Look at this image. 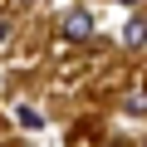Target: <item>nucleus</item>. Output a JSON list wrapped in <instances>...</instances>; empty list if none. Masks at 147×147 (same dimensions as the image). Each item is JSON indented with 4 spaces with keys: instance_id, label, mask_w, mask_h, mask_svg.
Instances as JSON below:
<instances>
[{
    "instance_id": "39448f33",
    "label": "nucleus",
    "mask_w": 147,
    "mask_h": 147,
    "mask_svg": "<svg viewBox=\"0 0 147 147\" xmlns=\"http://www.w3.org/2000/svg\"><path fill=\"white\" fill-rule=\"evenodd\" d=\"M15 5H34V0H15Z\"/></svg>"
},
{
    "instance_id": "7ed1b4c3",
    "label": "nucleus",
    "mask_w": 147,
    "mask_h": 147,
    "mask_svg": "<svg viewBox=\"0 0 147 147\" xmlns=\"http://www.w3.org/2000/svg\"><path fill=\"white\" fill-rule=\"evenodd\" d=\"M123 108H127V113H147V93H127Z\"/></svg>"
},
{
    "instance_id": "423d86ee",
    "label": "nucleus",
    "mask_w": 147,
    "mask_h": 147,
    "mask_svg": "<svg viewBox=\"0 0 147 147\" xmlns=\"http://www.w3.org/2000/svg\"><path fill=\"white\" fill-rule=\"evenodd\" d=\"M127 5H137V0H127Z\"/></svg>"
},
{
    "instance_id": "f03ea898",
    "label": "nucleus",
    "mask_w": 147,
    "mask_h": 147,
    "mask_svg": "<svg viewBox=\"0 0 147 147\" xmlns=\"http://www.w3.org/2000/svg\"><path fill=\"white\" fill-rule=\"evenodd\" d=\"M123 39H127V44H142V39H147V15H137V20H127V30H123Z\"/></svg>"
},
{
    "instance_id": "f257e3e1",
    "label": "nucleus",
    "mask_w": 147,
    "mask_h": 147,
    "mask_svg": "<svg viewBox=\"0 0 147 147\" xmlns=\"http://www.w3.org/2000/svg\"><path fill=\"white\" fill-rule=\"evenodd\" d=\"M93 25H98L93 10H69V15L59 20V39H64V44H79V39L93 34Z\"/></svg>"
},
{
    "instance_id": "20e7f679",
    "label": "nucleus",
    "mask_w": 147,
    "mask_h": 147,
    "mask_svg": "<svg viewBox=\"0 0 147 147\" xmlns=\"http://www.w3.org/2000/svg\"><path fill=\"white\" fill-rule=\"evenodd\" d=\"M5 39H10V20L0 15V44H5Z\"/></svg>"
}]
</instances>
